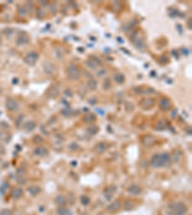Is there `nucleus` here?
I'll return each mask as SVG.
<instances>
[{"instance_id": "obj_33", "label": "nucleus", "mask_w": 192, "mask_h": 215, "mask_svg": "<svg viewBox=\"0 0 192 215\" xmlns=\"http://www.w3.org/2000/svg\"><path fill=\"white\" fill-rule=\"evenodd\" d=\"M88 132L90 133V134H92V135L96 134V133L98 132V127L94 126V125H92V126H89L88 128Z\"/></svg>"}, {"instance_id": "obj_54", "label": "nucleus", "mask_w": 192, "mask_h": 215, "mask_svg": "<svg viewBox=\"0 0 192 215\" xmlns=\"http://www.w3.org/2000/svg\"><path fill=\"white\" fill-rule=\"evenodd\" d=\"M2 44V37H1V36H0V45Z\"/></svg>"}, {"instance_id": "obj_21", "label": "nucleus", "mask_w": 192, "mask_h": 215, "mask_svg": "<svg viewBox=\"0 0 192 215\" xmlns=\"http://www.w3.org/2000/svg\"><path fill=\"white\" fill-rule=\"evenodd\" d=\"M25 130L27 131V132H32V131L36 128V122H33V120H29L25 124Z\"/></svg>"}, {"instance_id": "obj_25", "label": "nucleus", "mask_w": 192, "mask_h": 215, "mask_svg": "<svg viewBox=\"0 0 192 215\" xmlns=\"http://www.w3.org/2000/svg\"><path fill=\"white\" fill-rule=\"evenodd\" d=\"M181 152L180 150H176L174 152V154H173V157H172V160L174 162H179L181 161Z\"/></svg>"}, {"instance_id": "obj_1", "label": "nucleus", "mask_w": 192, "mask_h": 215, "mask_svg": "<svg viewBox=\"0 0 192 215\" xmlns=\"http://www.w3.org/2000/svg\"><path fill=\"white\" fill-rule=\"evenodd\" d=\"M171 162L170 155L168 153H162V154H155L152 157L150 164L155 168H160V167L168 166Z\"/></svg>"}, {"instance_id": "obj_35", "label": "nucleus", "mask_w": 192, "mask_h": 215, "mask_svg": "<svg viewBox=\"0 0 192 215\" xmlns=\"http://www.w3.org/2000/svg\"><path fill=\"white\" fill-rule=\"evenodd\" d=\"M3 33H4V35L7 36V37H10L11 36H13V29L7 28V29H5V30L3 31Z\"/></svg>"}, {"instance_id": "obj_8", "label": "nucleus", "mask_w": 192, "mask_h": 215, "mask_svg": "<svg viewBox=\"0 0 192 215\" xmlns=\"http://www.w3.org/2000/svg\"><path fill=\"white\" fill-rule=\"evenodd\" d=\"M140 106L142 107L143 109L145 110H148V109H152L153 107L155 106V104H156V101H155L154 99H144L142 101H140Z\"/></svg>"}, {"instance_id": "obj_30", "label": "nucleus", "mask_w": 192, "mask_h": 215, "mask_svg": "<svg viewBox=\"0 0 192 215\" xmlns=\"http://www.w3.org/2000/svg\"><path fill=\"white\" fill-rule=\"evenodd\" d=\"M34 9H35V6H34L33 2L29 1L27 2V4H26V10H27L28 12H30V14H32L34 12Z\"/></svg>"}, {"instance_id": "obj_41", "label": "nucleus", "mask_w": 192, "mask_h": 215, "mask_svg": "<svg viewBox=\"0 0 192 215\" xmlns=\"http://www.w3.org/2000/svg\"><path fill=\"white\" fill-rule=\"evenodd\" d=\"M159 62L161 64H165V63H167L168 62V59H167V57H165L164 55L163 56H161L159 57Z\"/></svg>"}, {"instance_id": "obj_48", "label": "nucleus", "mask_w": 192, "mask_h": 215, "mask_svg": "<svg viewBox=\"0 0 192 215\" xmlns=\"http://www.w3.org/2000/svg\"><path fill=\"white\" fill-rule=\"evenodd\" d=\"M191 21H192V18H191V16L188 18V20H187V28L189 29V30H191Z\"/></svg>"}, {"instance_id": "obj_22", "label": "nucleus", "mask_w": 192, "mask_h": 215, "mask_svg": "<svg viewBox=\"0 0 192 215\" xmlns=\"http://www.w3.org/2000/svg\"><path fill=\"white\" fill-rule=\"evenodd\" d=\"M28 192L31 194V195H38V194L41 192V188L39 187H37V185H32V187H28Z\"/></svg>"}, {"instance_id": "obj_17", "label": "nucleus", "mask_w": 192, "mask_h": 215, "mask_svg": "<svg viewBox=\"0 0 192 215\" xmlns=\"http://www.w3.org/2000/svg\"><path fill=\"white\" fill-rule=\"evenodd\" d=\"M28 42H29V37L25 34H22V35H20L17 37V45H25V44H27Z\"/></svg>"}, {"instance_id": "obj_7", "label": "nucleus", "mask_w": 192, "mask_h": 215, "mask_svg": "<svg viewBox=\"0 0 192 215\" xmlns=\"http://www.w3.org/2000/svg\"><path fill=\"white\" fill-rule=\"evenodd\" d=\"M5 105H6L7 110H9V111H11V112H15L19 109V104H18V102L12 98L7 99L6 104H5Z\"/></svg>"}, {"instance_id": "obj_29", "label": "nucleus", "mask_w": 192, "mask_h": 215, "mask_svg": "<svg viewBox=\"0 0 192 215\" xmlns=\"http://www.w3.org/2000/svg\"><path fill=\"white\" fill-rule=\"evenodd\" d=\"M165 127H166V122H165V120H159L156 125V128L157 130H163Z\"/></svg>"}, {"instance_id": "obj_4", "label": "nucleus", "mask_w": 192, "mask_h": 215, "mask_svg": "<svg viewBox=\"0 0 192 215\" xmlns=\"http://www.w3.org/2000/svg\"><path fill=\"white\" fill-rule=\"evenodd\" d=\"M170 208L173 215H185L186 211H187L186 206L183 203H181V202L174 203L171 206Z\"/></svg>"}, {"instance_id": "obj_18", "label": "nucleus", "mask_w": 192, "mask_h": 215, "mask_svg": "<svg viewBox=\"0 0 192 215\" xmlns=\"http://www.w3.org/2000/svg\"><path fill=\"white\" fill-rule=\"evenodd\" d=\"M114 80L118 84H122L123 82L125 81V76L121 73H117L114 76Z\"/></svg>"}, {"instance_id": "obj_49", "label": "nucleus", "mask_w": 192, "mask_h": 215, "mask_svg": "<svg viewBox=\"0 0 192 215\" xmlns=\"http://www.w3.org/2000/svg\"><path fill=\"white\" fill-rule=\"evenodd\" d=\"M176 27H177V29L179 30V33H180V34H183V28H181V26L180 27V24H177V25H176Z\"/></svg>"}, {"instance_id": "obj_27", "label": "nucleus", "mask_w": 192, "mask_h": 215, "mask_svg": "<svg viewBox=\"0 0 192 215\" xmlns=\"http://www.w3.org/2000/svg\"><path fill=\"white\" fill-rule=\"evenodd\" d=\"M17 12H18V14H19L20 16H22V17H25L26 15L28 14V12H27V10H26V8L22 7V6H18L17 7Z\"/></svg>"}, {"instance_id": "obj_39", "label": "nucleus", "mask_w": 192, "mask_h": 215, "mask_svg": "<svg viewBox=\"0 0 192 215\" xmlns=\"http://www.w3.org/2000/svg\"><path fill=\"white\" fill-rule=\"evenodd\" d=\"M37 16L39 18H41L44 16V12L43 11V9L41 8H39V9H37Z\"/></svg>"}, {"instance_id": "obj_23", "label": "nucleus", "mask_w": 192, "mask_h": 215, "mask_svg": "<svg viewBox=\"0 0 192 215\" xmlns=\"http://www.w3.org/2000/svg\"><path fill=\"white\" fill-rule=\"evenodd\" d=\"M56 203L59 204V206H64V204H66V199H65L64 196L59 195V196H57L56 197Z\"/></svg>"}, {"instance_id": "obj_52", "label": "nucleus", "mask_w": 192, "mask_h": 215, "mask_svg": "<svg viewBox=\"0 0 192 215\" xmlns=\"http://www.w3.org/2000/svg\"><path fill=\"white\" fill-rule=\"evenodd\" d=\"M3 152H4V148H3V146L0 145V153H3Z\"/></svg>"}, {"instance_id": "obj_12", "label": "nucleus", "mask_w": 192, "mask_h": 215, "mask_svg": "<svg viewBox=\"0 0 192 215\" xmlns=\"http://www.w3.org/2000/svg\"><path fill=\"white\" fill-rule=\"evenodd\" d=\"M128 192L130 194H132V195L136 196V195H139V194L142 192V189H141V187L138 185H132L128 187Z\"/></svg>"}, {"instance_id": "obj_28", "label": "nucleus", "mask_w": 192, "mask_h": 215, "mask_svg": "<svg viewBox=\"0 0 192 215\" xmlns=\"http://www.w3.org/2000/svg\"><path fill=\"white\" fill-rule=\"evenodd\" d=\"M112 87V83H110V80L109 78H106L103 81V89L104 90H109Z\"/></svg>"}, {"instance_id": "obj_14", "label": "nucleus", "mask_w": 192, "mask_h": 215, "mask_svg": "<svg viewBox=\"0 0 192 215\" xmlns=\"http://www.w3.org/2000/svg\"><path fill=\"white\" fill-rule=\"evenodd\" d=\"M115 190H116V187H115V185H110V187H108L106 189L104 190V196L108 200H110V199L112 197Z\"/></svg>"}, {"instance_id": "obj_2", "label": "nucleus", "mask_w": 192, "mask_h": 215, "mask_svg": "<svg viewBox=\"0 0 192 215\" xmlns=\"http://www.w3.org/2000/svg\"><path fill=\"white\" fill-rule=\"evenodd\" d=\"M66 74L71 80H78L81 77V71L76 64L70 63L66 68Z\"/></svg>"}, {"instance_id": "obj_19", "label": "nucleus", "mask_w": 192, "mask_h": 215, "mask_svg": "<svg viewBox=\"0 0 192 215\" xmlns=\"http://www.w3.org/2000/svg\"><path fill=\"white\" fill-rule=\"evenodd\" d=\"M106 149H107L106 143H98L95 145V151L99 154L104 153V152L106 151Z\"/></svg>"}, {"instance_id": "obj_6", "label": "nucleus", "mask_w": 192, "mask_h": 215, "mask_svg": "<svg viewBox=\"0 0 192 215\" xmlns=\"http://www.w3.org/2000/svg\"><path fill=\"white\" fill-rule=\"evenodd\" d=\"M39 59V54L36 53V52H30L25 56L24 57V62L26 64L30 65V66H34L37 61Z\"/></svg>"}, {"instance_id": "obj_26", "label": "nucleus", "mask_w": 192, "mask_h": 215, "mask_svg": "<svg viewBox=\"0 0 192 215\" xmlns=\"http://www.w3.org/2000/svg\"><path fill=\"white\" fill-rule=\"evenodd\" d=\"M88 87L90 89V90H95L97 88V81L94 80V78H90L88 81Z\"/></svg>"}, {"instance_id": "obj_44", "label": "nucleus", "mask_w": 192, "mask_h": 215, "mask_svg": "<svg viewBox=\"0 0 192 215\" xmlns=\"http://www.w3.org/2000/svg\"><path fill=\"white\" fill-rule=\"evenodd\" d=\"M50 12H51V14H56V12H57V7H56V5L55 4H51L50 5Z\"/></svg>"}, {"instance_id": "obj_46", "label": "nucleus", "mask_w": 192, "mask_h": 215, "mask_svg": "<svg viewBox=\"0 0 192 215\" xmlns=\"http://www.w3.org/2000/svg\"><path fill=\"white\" fill-rule=\"evenodd\" d=\"M181 52L183 53V56H188V55H189V50L186 49V48H181Z\"/></svg>"}, {"instance_id": "obj_20", "label": "nucleus", "mask_w": 192, "mask_h": 215, "mask_svg": "<svg viewBox=\"0 0 192 215\" xmlns=\"http://www.w3.org/2000/svg\"><path fill=\"white\" fill-rule=\"evenodd\" d=\"M110 6H112V11H114V12H119V11H121V10H122L123 4L121 3V2H119V1H114L112 4H110Z\"/></svg>"}, {"instance_id": "obj_3", "label": "nucleus", "mask_w": 192, "mask_h": 215, "mask_svg": "<svg viewBox=\"0 0 192 215\" xmlns=\"http://www.w3.org/2000/svg\"><path fill=\"white\" fill-rule=\"evenodd\" d=\"M131 38H132V42L133 44L135 45V47L138 50L141 52H144L146 50V42L145 40L141 37V36H139L138 35V33H135L134 35L131 36Z\"/></svg>"}, {"instance_id": "obj_13", "label": "nucleus", "mask_w": 192, "mask_h": 215, "mask_svg": "<svg viewBox=\"0 0 192 215\" xmlns=\"http://www.w3.org/2000/svg\"><path fill=\"white\" fill-rule=\"evenodd\" d=\"M59 94H60V90L56 85H51L48 88V90H47V95H48L50 98H56V97L59 96Z\"/></svg>"}, {"instance_id": "obj_9", "label": "nucleus", "mask_w": 192, "mask_h": 215, "mask_svg": "<svg viewBox=\"0 0 192 215\" xmlns=\"http://www.w3.org/2000/svg\"><path fill=\"white\" fill-rule=\"evenodd\" d=\"M34 155L39 157H45L48 155V150L44 146H38L34 149Z\"/></svg>"}, {"instance_id": "obj_36", "label": "nucleus", "mask_w": 192, "mask_h": 215, "mask_svg": "<svg viewBox=\"0 0 192 215\" xmlns=\"http://www.w3.org/2000/svg\"><path fill=\"white\" fill-rule=\"evenodd\" d=\"M134 208H135V204H133V202L127 201V202L125 203V208H126V209H133Z\"/></svg>"}, {"instance_id": "obj_45", "label": "nucleus", "mask_w": 192, "mask_h": 215, "mask_svg": "<svg viewBox=\"0 0 192 215\" xmlns=\"http://www.w3.org/2000/svg\"><path fill=\"white\" fill-rule=\"evenodd\" d=\"M12 210H10V209H4V210H2L0 212V215H12Z\"/></svg>"}, {"instance_id": "obj_53", "label": "nucleus", "mask_w": 192, "mask_h": 215, "mask_svg": "<svg viewBox=\"0 0 192 215\" xmlns=\"http://www.w3.org/2000/svg\"><path fill=\"white\" fill-rule=\"evenodd\" d=\"M172 54H174V56L176 57V59H178V56H177V52H176V51H172Z\"/></svg>"}, {"instance_id": "obj_51", "label": "nucleus", "mask_w": 192, "mask_h": 215, "mask_svg": "<svg viewBox=\"0 0 192 215\" xmlns=\"http://www.w3.org/2000/svg\"><path fill=\"white\" fill-rule=\"evenodd\" d=\"M105 74H106V71H102V72H98V75L99 76H101V75H105Z\"/></svg>"}, {"instance_id": "obj_24", "label": "nucleus", "mask_w": 192, "mask_h": 215, "mask_svg": "<svg viewBox=\"0 0 192 215\" xmlns=\"http://www.w3.org/2000/svg\"><path fill=\"white\" fill-rule=\"evenodd\" d=\"M0 139H1L2 141L8 143V141H10V139H11V135H10L7 131H2V132H0Z\"/></svg>"}, {"instance_id": "obj_10", "label": "nucleus", "mask_w": 192, "mask_h": 215, "mask_svg": "<svg viewBox=\"0 0 192 215\" xmlns=\"http://www.w3.org/2000/svg\"><path fill=\"white\" fill-rule=\"evenodd\" d=\"M155 141H156V140H155V138L151 135H146L142 138V143L146 147L152 146L155 143Z\"/></svg>"}, {"instance_id": "obj_37", "label": "nucleus", "mask_w": 192, "mask_h": 215, "mask_svg": "<svg viewBox=\"0 0 192 215\" xmlns=\"http://www.w3.org/2000/svg\"><path fill=\"white\" fill-rule=\"evenodd\" d=\"M81 203H82L83 204H85V206H86V204H89V198L86 197V196H82L81 197Z\"/></svg>"}, {"instance_id": "obj_34", "label": "nucleus", "mask_w": 192, "mask_h": 215, "mask_svg": "<svg viewBox=\"0 0 192 215\" xmlns=\"http://www.w3.org/2000/svg\"><path fill=\"white\" fill-rule=\"evenodd\" d=\"M62 114L64 115V116H66V117H69L70 115L72 114V110L70 108H64L62 110Z\"/></svg>"}, {"instance_id": "obj_15", "label": "nucleus", "mask_w": 192, "mask_h": 215, "mask_svg": "<svg viewBox=\"0 0 192 215\" xmlns=\"http://www.w3.org/2000/svg\"><path fill=\"white\" fill-rule=\"evenodd\" d=\"M120 206H121L120 202L118 201V200H115V201L112 202V203L110 204L109 206H108V211H110V212H116L118 209L120 208Z\"/></svg>"}, {"instance_id": "obj_50", "label": "nucleus", "mask_w": 192, "mask_h": 215, "mask_svg": "<svg viewBox=\"0 0 192 215\" xmlns=\"http://www.w3.org/2000/svg\"><path fill=\"white\" fill-rule=\"evenodd\" d=\"M39 4H41V6H45V5L48 4V2L47 1H39Z\"/></svg>"}, {"instance_id": "obj_43", "label": "nucleus", "mask_w": 192, "mask_h": 215, "mask_svg": "<svg viewBox=\"0 0 192 215\" xmlns=\"http://www.w3.org/2000/svg\"><path fill=\"white\" fill-rule=\"evenodd\" d=\"M65 212H66V210H65L64 206H60V208H58V213H59V215H65Z\"/></svg>"}, {"instance_id": "obj_42", "label": "nucleus", "mask_w": 192, "mask_h": 215, "mask_svg": "<svg viewBox=\"0 0 192 215\" xmlns=\"http://www.w3.org/2000/svg\"><path fill=\"white\" fill-rule=\"evenodd\" d=\"M43 141V139L39 135H37L36 137H34V141H35L36 143H41Z\"/></svg>"}, {"instance_id": "obj_47", "label": "nucleus", "mask_w": 192, "mask_h": 215, "mask_svg": "<svg viewBox=\"0 0 192 215\" xmlns=\"http://www.w3.org/2000/svg\"><path fill=\"white\" fill-rule=\"evenodd\" d=\"M88 102L90 104H95L97 102V99H96V98H90L88 99Z\"/></svg>"}, {"instance_id": "obj_38", "label": "nucleus", "mask_w": 192, "mask_h": 215, "mask_svg": "<svg viewBox=\"0 0 192 215\" xmlns=\"http://www.w3.org/2000/svg\"><path fill=\"white\" fill-rule=\"evenodd\" d=\"M90 60H92V61H93L96 65H101V60H100L97 57L90 56Z\"/></svg>"}, {"instance_id": "obj_32", "label": "nucleus", "mask_w": 192, "mask_h": 215, "mask_svg": "<svg viewBox=\"0 0 192 215\" xmlns=\"http://www.w3.org/2000/svg\"><path fill=\"white\" fill-rule=\"evenodd\" d=\"M95 120H96V118H95V116H94V115H92V114L86 115V118H85V120H86V122H94Z\"/></svg>"}, {"instance_id": "obj_16", "label": "nucleus", "mask_w": 192, "mask_h": 215, "mask_svg": "<svg viewBox=\"0 0 192 215\" xmlns=\"http://www.w3.org/2000/svg\"><path fill=\"white\" fill-rule=\"evenodd\" d=\"M22 194H23V190L19 187L13 188L12 191H11V196H12V198H14V199L20 198L22 196Z\"/></svg>"}, {"instance_id": "obj_31", "label": "nucleus", "mask_w": 192, "mask_h": 215, "mask_svg": "<svg viewBox=\"0 0 192 215\" xmlns=\"http://www.w3.org/2000/svg\"><path fill=\"white\" fill-rule=\"evenodd\" d=\"M86 66H88V68H90L91 70H95L96 68H97V65H96L95 63H94L92 60H90V59L86 60Z\"/></svg>"}, {"instance_id": "obj_11", "label": "nucleus", "mask_w": 192, "mask_h": 215, "mask_svg": "<svg viewBox=\"0 0 192 215\" xmlns=\"http://www.w3.org/2000/svg\"><path fill=\"white\" fill-rule=\"evenodd\" d=\"M159 108L162 110V111H167L171 108V102L169 99H160L159 101Z\"/></svg>"}, {"instance_id": "obj_5", "label": "nucleus", "mask_w": 192, "mask_h": 215, "mask_svg": "<svg viewBox=\"0 0 192 215\" xmlns=\"http://www.w3.org/2000/svg\"><path fill=\"white\" fill-rule=\"evenodd\" d=\"M43 71L45 74H47L48 76H53L56 74L57 72V67L56 65L54 63H52V62L50 61H44L43 64Z\"/></svg>"}, {"instance_id": "obj_40", "label": "nucleus", "mask_w": 192, "mask_h": 215, "mask_svg": "<svg viewBox=\"0 0 192 215\" xmlns=\"http://www.w3.org/2000/svg\"><path fill=\"white\" fill-rule=\"evenodd\" d=\"M171 17H176V15H181V14L178 11L177 9H173L172 10V14H169Z\"/></svg>"}]
</instances>
